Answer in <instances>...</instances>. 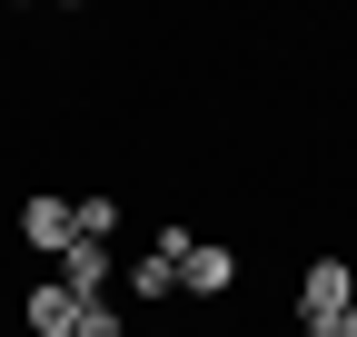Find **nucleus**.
Wrapping results in <instances>:
<instances>
[{
    "label": "nucleus",
    "mask_w": 357,
    "mask_h": 337,
    "mask_svg": "<svg viewBox=\"0 0 357 337\" xmlns=\"http://www.w3.org/2000/svg\"><path fill=\"white\" fill-rule=\"evenodd\" d=\"M79 308H89V298H70L60 278H30V288H20V318H30V337H70V327H79Z\"/></svg>",
    "instance_id": "7ed1b4c3"
},
{
    "label": "nucleus",
    "mask_w": 357,
    "mask_h": 337,
    "mask_svg": "<svg viewBox=\"0 0 357 337\" xmlns=\"http://www.w3.org/2000/svg\"><path fill=\"white\" fill-rule=\"evenodd\" d=\"M337 337H357V308H347V318H337Z\"/></svg>",
    "instance_id": "1a4fd4ad"
},
{
    "label": "nucleus",
    "mask_w": 357,
    "mask_h": 337,
    "mask_svg": "<svg viewBox=\"0 0 357 337\" xmlns=\"http://www.w3.org/2000/svg\"><path fill=\"white\" fill-rule=\"evenodd\" d=\"M70 337H129V327H119V308H109V298H89V308H79V327H70Z\"/></svg>",
    "instance_id": "6e6552de"
},
{
    "label": "nucleus",
    "mask_w": 357,
    "mask_h": 337,
    "mask_svg": "<svg viewBox=\"0 0 357 337\" xmlns=\"http://www.w3.org/2000/svg\"><path fill=\"white\" fill-rule=\"evenodd\" d=\"M70 228L109 248V238H119V198H109V189H79V198H70Z\"/></svg>",
    "instance_id": "423d86ee"
},
{
    "label": "nucleus",
    "mask_w": 357,
    "mask_h": 337,
    "mask_svg": "<svg viewBox=\"0 0 357 337\" xmlns=\"http://www.w3.org/2000/svg\"><path fill=\"white\" fill-rule=\"evenodd\" d=\"M178 288H189V298H229V288H238V248L199 238V248H189V268H178Z\"/></svg>",
    "instance_id": "20e7f679"
},
{
    "label": "nucleus",
    "mask_w": 357,
    "mask_h": 337,
    "mask_svg": "<svg viewBox=\"0 0 357 337\" xmlns=\"http://www.w3.org/2000/svg\"><path fill=\"white\" fill-rule=\"evenodd\" d=\"M50 278L70 288V298H100V288H109V248H100V238H70L60 258H50Z\"/></svg>",
    "instance_id": "39448f33"
},
{
    "label": "nucleus",
    "mask_w": 357,
    "mask_h": 337,
    "mask_svg": "<svg viewBox=\"0 0 357 337\" xmlns=\"http://www.w3.org/2000/svg\"><path fill=\"white\" fill-rule=\"evenodd\" d=\"M357 308V268L347 258H318L298 278V337H337V318Z\"/></svg>",
    "instance_id": "f257e3e1"
},
{
    "label": "nucleus",
    "mask_w": 357,
    "mask_h": 337,
    "mask_svg": "<svg viewBox=\"0 0 357 337\" xmlns=\"http://www.w3.org/2000/svg\"><path fill=\"white\" fill-rule=\"evenodd\" d=\"M70 238H79V228H70V198H60V189H30V198H20V248L60 258Z\"/></svg>",
    "instance_id": "f03ea898"
},
{
    "label": "nucleus",
    "mask_w": 357,
    "mask_h": 337,
    "mask_svg": "<svg viewBox=\"0 0 357 337\" xmlns=\"http://www.w3.org/2000/svg\"><path fill=\"white\" fill-rule=\"evenodd\" d=\"M169 288H178V258H159V248H149V258L129 268V298H169Z\"/></svg>",
    "instance_id": "0eeeda50"
}]
</instances>
